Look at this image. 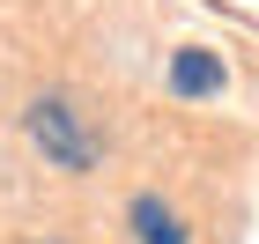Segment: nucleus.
<instances>
[{
	"label": "nucleus",
	"mask_w": 259,
	"mask_h": 244,
	"mask_svg": "<svg viewBox=\"0 0 259 244\" xmlns=\"http://www.w3.org/2000/svg\"><path fill=\"white\" fill-rule=\"evenodd\" d=\"M30 141H37L45 163L67 170V178H81V170L97 163V133L81 126V111L67 96H37V104H30Z\"/></svg>",
	"instance_id": "obj_1"
},
{
	"label": "nucleus",
	"mask_w": 259,
	"mask_h": 244,
	"mask_svg": "<svg viewBox=\"0 0 259 244\" xmlns=\"http://www.w3.org/2000/svg\"><path fill=\"white\" fill-rule=\"evenodd\" d=\"M126 222H134V244H185V215L170 200H156V192H141L126 207Z\"/></svg>",
	"instance_id": "obj_2"
},
{
	"label": "nucleus",
	"mask_w": 259,
	"mask_h": 244,
	"mask_svg": "<svg viewBox=\"0 0 259 244\" xmlns=\"http://www.w3.org/2000/svg\"><path fill=\"white\" fill-rule=\"evenodd\" d=\"M170 89H178V96H215L222 89V60L215 52H178V60H170Z\"/></svg>",
	"instance_id": "obj_3"
}]
</instances>
